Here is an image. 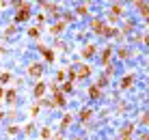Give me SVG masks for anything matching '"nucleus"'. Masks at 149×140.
Segmentation results:
<instances>
[{
    "instance_id": "nucleus-29",
    "label": "nucleus",
    "mask_w": 149,
    "mask_h": 140,
    "mask_svg": "<svg viewBox=\"0 0 149 140\" xmlns=\"http://www.w3.org/2000/svg\"><path fill=\"white\" fill-rule=\"evenodd\" d=\"M119 56H121V58H127V50L121 48V50H119Z\"/></svg>"
},
{
    "instance_id": "nucleus-4",
    "label": "nucleus",
    "mask_w": 149,
    "mask_h": 140,
    "mask_svg": "<svg viewBox=\"0 0 149 140\" xmlns=\"http://www.w3.org/2000/svg\"><path fill=\"white\" fill-rule=\"evenodd\" d=\"M39 54L43 56V63H54V50H50V48H45L43 43H39Z\"/></svg>"
},
{
    "instance_id": "nucleus-37",
    "label": "nucleus",
    "mask_w": 149,
    "mask_h": 140,
    "mask_svg": "<svg viewBox=\"0 0 149 140\" xmlns=\"http://www.w3.org/2000/svg\"><path fill=\"white\" fill-rule=\"evenodd\" d=\"M74 140H82V138H78V136H76V138H74Z\"/></svg>"
},
{
    "instance_id": "nucleus-7",
    "label": "nucleus",
    "mask_w": 149,
    "mask_h": 140,
    "mask_svg": "<svg viewBox=\"0 0 149 140\" xmlns=\"http://www.w3.org/2000/svg\"><path fill=\"white\" fill-rule=\"evenodd\" d=\"M45 89H48V86H45V82H37V84H35V97H37V99H43V93H45Z\"/></svg>"
},
{
    "instance_id": "nucleus-6",
    "label": "nucleus",
    "mask_w": 149,
    "mask_h": 140,
    "mask_svg": "<svg viewBox=\"0 0 149 140\" xmlns=\"http://www.w3.org/2000/svg\"><path fill=\"white\" fill-rule=\"evenodd\" d=\"M91 30H93V33H97V35H104L106 26H104V22H102V19H93V22H91Z\"/></svg>"
},
{
    "instance_id": "nucleus-18",
    "label": "nucleus",
    "mask_w": 149,
    "mask_h": 140,
    "mask_svg": "<svg viewBox=\"0 0 149 140\" xmlns=\"http://www.w3.org/2000/svg\"><path fill=\"white\" fill-rule=\"evenodd\" d=\"M132 132H134V125H123L121 127V136L127 140V136H132Z\"/></svg>"
},
{
    "instance_id": "nucleus-35",
    "label": "nucleus",
    "mask_w": 149,
    "mask_h": 140,
    "mask_svg": "<svg viewBox=\"0 0 149 140\" xmlns=\"http://www.w3.org/2000/svg\"><path fill=\"white\" fill-rule=\"evenodd\" d=\"M4 116H7V114H4V112H0V121H2V119H4Z\"/></svg>"
},
{
    "instance_id": "nucleus-28",
    "label": "nucleus",
    "mask_w": 149,
    "mask_h": 140,
    "mask_svg": "<svg viewBox=\"0 0 149 140\" xmlns=\"http://www.w3.org/2000/svg\"><path fill=\"white\" fill-rule=\"evenodd\" d=\"M130 84H132V78H130V76H127V78H123V82H121V86H123V89H127Z\"/></svg>"
},
{
    "instance_id": "nucleus-16",
    "label": "nucleus",
    "mask_w": 149,
    "mask_h": 140,
    "mask_svg": "<svg viewBox=\"0 0 149 140\" xmlns=\"http://www.w3.org/2000/svg\"><path fill=\"white\" fill-rule=\"evenodd\" d=\"M39 35H41L39 26H30V28H28V37L30 39H39Z\"/></svg>"
},
{
    "instance_id": "nucleus-13",
    "label": "nucleus",
    "mask_w": 149,
    "mask_h": 140,
    "mask_svg": "<svg viewBox=\"0 0 149 140\" xmlns=\"http://www.w3.org/2000/svg\"><path fill=\"white\" fill-rule=\"evenodd\" d=\"M93 54H95V45L93 43H89L84 50H82V56H84V58H93Z\"/></svg>"
},
{
    "instance_id": "nucleus-26",
    "label": "nucleus",
    "mask_w": 149,
    "mask_h": 140,
    "mask_svg": "<svg viewBox=\"0 0 149 140\" xmlns=\"http://www.w3.org/2000/svg\"><path fill=\"white\" fill-rule=\"evenodd\" d=\"M17 132H19V127H17V125H9V127H7V134H9V136H15Z\"/></svg>"
},
{
    "instance_id": "nucleus-3",
    "label": "nucleus",
    "mask_w": 149,
    "mask_h": 140,
    "mask_svg": "<svg viewBox=\"0 0 149 140\" xmlns=\"http://www.w3.org/2000/svg\"><path fill=\"white\" fill-rule=\"evenodd\" d=\"M91 76V67L89 65H78L74 69V80H84V78Z\"/></svg>"
},
{
    "instance_id": "nucleus-2",
    "label": "nucleus",
    "mask_w": 149,
    "mask_h": 140,
    "mask_svg": "<svg viewBox=\"0 0 149 140\" xmlns=\"http://www.w3.org/2000/svg\"><path fill=\"white\" fill-rule=\"evenodd\" d=\"M26 73L30 78H35V80H39V78L43 76V63H30L26 67Z\"/></svg>"
},
{
    "instance_id": "nucleus-1",
    "label": "nucleus",
    "mask_w": 149,
    "mask_h": 140,
    "mask_svg": "<svg viewBox=\"0 0 149 140\" xmlns=\"http://www.w3.org/2000/svg\"><path fill=\"white\" fill-rule=\"evenodd\" d=\"M13 7H15V24H22V22H26V19L30 17V2H11Z\"/></svg>"
},
{
    "instance_id": "nucleus-25",
    "label": "nucleus",
    "mask_w": 149,
    "mask_h": 140,
    "mask_svg": "<svg viewBox=\"0 0 149 140\" xmlns=\"http://www.w3.org/2000/svg\"><path fill=\"white\" fill-rule=\"evenodd\" d=\"M4 37H9V35H15V24H11V26H7V28H4Z\"/></svg>"
},
{
    "instance_id": "nucleus-38",
    "label": "nucleus",
    "mask_w": 149,
    "mask_h": 140,
    "mask_svg": "<svg viewBox=\"0 0 149 140\" xmlns=\"http://www.w3.org/2000/svg\"><path fill=\"white\" fill-rule=\"evenodd\" d=\"M147 24H149V17H147Z\"/></svg>"
},
{
    "instance_id": "nucleus-22",
    "label": "nucleus",
    "mask_w": 149,
    "mask_h": 140,
    "mask_svg": "<svg viewBox=\"0 0 149 140\" xmlns=\"http://www.w3.org/2000/svg\"><path fill=\"white\" fill-rule=\"evenodd\" d=\"M112 13H115V17H117V15H121V13H123V7H121V4H112L110 15H112Z\"/></svg>"
},
{
    "instance_id": "nucleus-17",
    "label": "nucleus",
    "mask_w": 149,
    "mask_h": 140,
    "mask_svg": "<svg viewBox=\"0 0 149 140\" xmlns=\"http://www.w3.org/2000/svg\"><path fill=\"white\" fill-rule=\"evenodd\" d=\"M39 136H41V140H50V138H52V129H50V127H41Z\"/></svg>"
},
{
    "instance_id": "nucleus-36",
    "label": "nucleus",
    "mask_w": 149,
    "mask_h": 140,
    "mask_svg": "<svg viewBox=\"0 0 149 140\" xmlns=\"http://www.w3.org/2000/svg\"><path fill=\"white\" fill-rule=\"evenodd\" d=\"M0 54H2V43H0Z\"/></svg>"
},
{
    "instance_id": "nucleus-19",
    "label": "nucleus",
    "mask_w": 149,
    "mask_h": 140,
    "mask_svg": "<svg viewBox=\"0 0 149 140\" xmlns=\"http://www.w3.org/2000/svg\"><path fill=\"white\" fill-rule=\"evenodd\" d=\"M41 112V101H37V103H33V106H30V116H37Z\"/></svg>"
},
{
    "instance_id": "nucleus-12",
    "label": "nucleus",
    "mask_w": 149,
    "mask_h": 140,
    "mask_svg": "<svg viewBox=\"0 0 149 140\" xmlns=\"http://www.w3.org/2000/svg\"><path fill=\"white\" fill-rule=\"evenodd\" d=\"M63 30H65V22H56V24L50 26V33L52 35H58V33H63Z\"/></svg>"
},
{
    "instance_id": "nucleus-32",
    "label": "nucleus",
    "mask_w": 149,
    "mask_h": 140,
    "mask_svg": "<svg viewBox=\"0 0 149 140\" xmlns=\"http://www.w3.org/2000/svg\"><path fill=\"white\" fill-rule=\"evenodd\" d=\"M52 140H65V138H63V134H58V136H54Z\"/></svg>"
},
{
    "instance_id": "nucleus-11",
    "label": "nucleus",
    "mask_w": 149,
    "mask_h": 140,
    "mask_svg": "<svg viewBox=\"0 0 149 140\" xmlns=\"http://www.w3.org/2000/svg\"><path fill=\"white\" fill-rule=\"evenodd\" d=\"M39 4H41V9H43V11H50V13H56V11H58L56 2H39Z\"/></svg>"
},
{
    "instance_id": "nucleus-31",
    "label": "nucleus",
    "mask_w": 149,
    "mask_h": 140,
    "mask_svg": "<svg viewBox=\"0 0 149 140\" xmlns=\"http://www.w3.org/2000/svg\"><path fill=\"white\" fill-rule=\"evenodd\" d=\"M143 123H149V112H147V114H143Z\"/></svg>"
},
{
    "instance_id": "nucleus-30",
    "label": "nucleus",
    "mask_w": 149,
    "mask_h": 140,
    "mask_svg": "<svg viewBox=\"0 0 149 140\" xmlns=\"http://www.w3.org/2000/svg\"><path fill=\"white\" fill-rule=\"evenodd\" d=\"M63 19H65V22H71V19H74V15H71V13H65Z\"/></svg>"
},
{
    "instance_id": "nucleus-24",
    "label": "nucleus",
    "mask_w": 149,
    "mask_h": 140,
    "mask_svg": "<svg viewBox=\"0 0 149 140\" xmlns=\"http://www.w3.org/2000/svg\"><path fill=\"white\" fill-rule=\"evenodd\" d=\"M65 78H67V73H65L63 69H58V71H56V82H65Z\"/></svg>"
},
{
    "instance_id": "nucleus-5",
    "label": "nucleus",
    "mask_w": 149,
    "mask_h": 140,
    "mask_svg": "<svg viewBox=\"0 0 149 140\" xmlns=\"http://www.w3.org/2000/svg\"><path fill=\"white\" fill-rule=\"evenodd\" d=\"M50 103H52V108H65V106H67V99H65V95L58 91V93H54V95H52Z\"/></svg>"
},
{
    "instance_id": "nucleus-23",
    "label": "nucleus",
    "mask_w": 149,
    "mask_h": 140,
    "mask_svg": "<svg viewBox=\"0 0 149 140\" xmlns=\"http://www.w3.org/2000/svg\"><path fill=\"white\" fill-rule=\"evenodd\" d=\"M61 93H74V82H65V84H63V91H61Z\"/></svg>"
},
{
    "instance_id": "nucleus-14",
    "label": "nucleus",
    "mask_w": 149,
    "mask_h": 140,
    "mask_svg": "<svg viewBox=\"0 0 149 140\" xmlns=\"http://www.w3.org/2000/svg\"><path fill=\"white\" fill-rule=\"evenodd\" d=\"M91 116H93V110H91V108H84V110L80 112V121H82V123H86Z\"/></svg>"
},
{
    "instance_id": "nucleus-15",
    "label": "nucleus",
    "mask_w": 149,
    "mask_h": 140,
    "mask_svg": "<svg viewBox=\"0 0 149 140\" xmlns=\"http://www.w3.org/2000/svg\"><path fill=\"white\" fill-rule=\"evenodd\" d=\"M11 80H13L11 71H2V73H0V84H7V82H11Z\"/></svg>"
},
{
    "instance_id": "nucleus-20",
    "label": "nucleus",
    "mask_w": 149,
    "mask_h": 140,
    "mask_svg": "<svg viewBox=\"0 0 149 140\" xmlns=\"http://www.w3.org/2000/svg\"><path fill=\"white\" fill-rule=\"evenodd\" d=\"M136 4V9H138V11H141L143 15H147L149 13V4H145V2H134Z\"/></svg>"
},
{
    "instance_id": "nucleus-34",
    "label": "nucleus",
    "mask_w": 149,
    "mask_h": 140,
    "mask_svg": "<svg viewBox=\"0 0 149 140\" xmlns=\"http://www.w3.org/2000/svg\"><path fill=\"white\" fill-rule=\"evenodd\" d=\"M143 39H145V43L149 45V35H147V37H143Z\"/></svg>"
},
{
    "instance_id": "nucleus-8",
    "label": "nucleus",
    "mask_w": 149,
    "mask_h": 140,
    "mask_svg": "<svg viewBox=\"0 0 149 140\" xmlns=\"http://www.w3.org/2000/svg\"><path fill=\"white\" fill-rule=\"evenodd\" d=\"M71 121H74V114H71V112H65L63 119H61V129H67L71 125Z\"/></svg>"
},
{
    "instance_id": "nucleus-9",
    "label": "nucleus",
    "mask_w": 149,
    "mask_h": 140,
    "mask_svg": "<svg viewBox=\"0 0 149 140\" xmlns=\"http://www.w3.org/2000/svg\"><path fill=\"white\" fill-rule=\"evenodd\" d=\"M4 99H7V103H9V106H13V103H15V99H17V91H15V89H9L7 93H4Z\"/></svg>"
},
{
    "instance_id": "nucleus-27",
    "label": "nucleus",
    "mask_w": 149,
    "mask_h": 140,
    "mask_svg": "<svg viewBox=\"0 0 149 140\" xmlns=\"http://www.w3.org/2000/svg\"><path fill=\"white\" fill-rule=\"evenodd\" d=\"M86 11H89V9H86V4H82V7L76 9V13H78V15H86Z\"/></svg>"
},
{
    "instance_id": "nucleus-21",
    "label": "nucleus",
    "mask_w": 149,
    "mask_h": 140,
    "mask_svg": "<svg viewBox=\"0 0 149 140\" xmlns=\"http://www.w3.org/2000/svg\"><path fill=\"white\" fill-rule=\"evenodd\" d=\"M102 63H104V65L110 63V48H106L104 52H102Z\"/></svg>"
},
{
    "instance_id": "nucleus-10",
    "label": "nucleus",
    "mask_w": 149,
    "mask_h": 140,
    "mask_svg": "<svg viewBox=\"0 0 149 140\" xmlns=\"http://www.w3.org/2000/svg\"><path fill=\"white\" fill-rule=\"evenodd\" d=\"M89 97H91V99H100V97H102V89L97 84H91L89 86Z\"/></svg>"
},
{
    "instance_id": "nucleus-33",
    "label": "nucleus",
    "mask_w": 149,
    "mask_h": 140,
    "mask_svg": "<svg viewBox=\"0 0 149 140\" xmlns=\"http://www.w3.org/2000/svg\"><path fill=\"white\" fill-rule=\"evenodd\" d=\"M4 97V89H2V84H0V99Z\"/></svg>"
}]
</instances>
